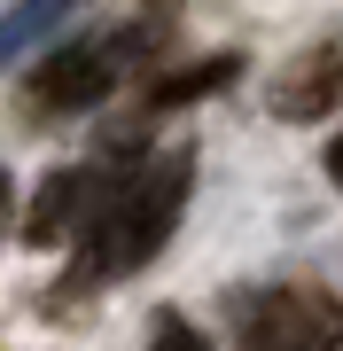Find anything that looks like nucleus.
I'll use <instances>...</instances> for the list:
<instances>
[{"label":"nucleus","instance_id":"obj_8","mask_svg":"<svg viewBox=\"0 0 343 351\" xmlns=\"http://www.w3.org/2000/svg\"><path fill=\"white\" fill-rule=\"evenodd\" d=\"M0 219H8V172H0Z\"/></svg>","mask_w":343,"mask_h":351},{"label":"nucleus","instance_id":"obj_5","mask_svg":"<svg viewBox=\"0 0 343 351\" xmlns=\"http://www.w3.org/2000/svg\"><path fill=\"white\" fill-rule=\"evenodd\" d=\"M234 71H242L234 55H218V63H195V71H179L172 86H156V101H195V94H218V86H227Z\"/></svg>","mask_w":343,"mask_h":351},{"label":"nucleus","instance_id":"obj_4","mask_svg":"<svg viewBox=\"0 0 343 351\" xmlns=\"http://www.w3.org/2000/svg\"><path fill=\"white\" fill-rule=\"evenodd\" d=\"M63 8H71V0H16V8L0 16V63H8L24 39H39V32H47V16H63Z\"/></svg>","mask_w":343,"mask_h":351},{"label":"nucleus","instance_id":"obj_3","mask_svg":"<svg viewBox=\"0 0 343 351\" xmlns=\"http://www.w3.org/2000/svg\"><path fill=\"white\" fill-rule=\"evenodd\" d=\"M31 94L39 110H94L110 94V47H63L55 63H39Z\"/></svg>","mask_w":343,"mask_h":351},{"label":"nucleus","instance_id":"obj_2","mask_svg":"<svg viewBox=\"0 0 343 351\" xmlns=\"http://www.w3.org/2000/svg\"><path fill=\"white\" fill-rule=\"evenodd\" d=\"M242 351H343V297L328 281H266L234 304Z\"/></svg>","mask_w":343,"mask_h":351},{"label":"nucleus","instance_id":"obj_7","mask_svg":"<svg viewBox=\"0 0 343 351\" xmlns=\"http://www.w3.org/2000/svg\"><path fill=\"white\" fill-rule=\"evenodd\" d=\"M328 180L343 188V133H335V149H328Z\"/></svg>","mask_w":343,"mask_h":351},{"label":"nucleus","instance_id":"obj_6","mask_svg":"<svg viewBox=\"0 0 343 351\" xmlns=\"http://www.w3.org/2000/svg\"><path fill=\"white\" fill-rule=\"evenodd\" d=\"M164 351H211L203 336H188V328H164Z\"/></svg>","mask_w":343,"mask_h":351},{"label":"nucleus","instance_id":"obj_1","mask_svg":"<svg viewBox=\"0 0 343 351\" xmlns=\"http://www.w3.org/2000/svg\"><path fill=\"white\" fill-rule=\"evenodd\" d=\"M188 188H195V164H188V156L140 164L125 188H117V203L94 219L86 265H94V274H133V265H149V258L172 242L179 211H188Z\"/></svg>","mask_w":343,"mask_h":351}]
</instances>
